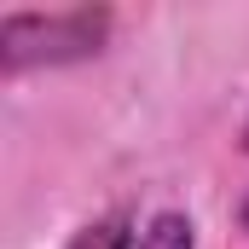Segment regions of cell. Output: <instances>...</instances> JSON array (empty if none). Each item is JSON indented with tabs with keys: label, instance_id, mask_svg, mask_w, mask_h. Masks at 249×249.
I'll list each match as a JSON object with an SVG mask.
<instances>
[{
	"label": "cell",
	"instance_id": "cell-1",
	"mask_svg": "<svg viewBox=\"0 0 249 249\" xmlns=\"http://www.w3.org/2000/svg\"><path fill=\"white\" fill-rule=\"evenodd\" d=\"M110 41V12L105 6H75V12H12L0 23V70L29 75V70H58V64L99 58Z\"/></svg>",
	"mask_w": 249,
	"mask_h": 249
},
{
	"label": "cell",
	"instance_id": "cell-3",
	"mask_svg": "<svg viewBox=\"0 0 249 249\" xmlns=\"http://www.w3.org/2000/svg\"><path fill=\"white\" fill-rule=\"evenodd\" d=\"M139 249H197V226H191L186 214L162 209V214H151V226L139 232Z\"/></svg>",
	"mask_w": 249,
	"mask_h": 249
},
{
	"label": "cell",
	"instance_id": "cell-4",
	"mask_svg": "<svg viewBox=\"0 0 249 249\" xmlns=\"http://www.w3.org/2000/svg\"><path fill=\"white\" fill-rule=\"evenodd\" d=\"M238 220H244V232H249V191H244V203H238Z\"/></svg>",
	"mask_w": 249,
	"mask_h": 249
},
{
	"label": "cell",
	"instance_id": "cell-5",
	"mask_svg": "<svg viewBox=\"0 0 249 249\" xmlns=\"http://www.w3.org/2000/svg\"><path fill=\"white\" fill-rule=\"evenodd\" d=\"M244 151H249V116H244Z\"/></svg>",
	"mask_w": 249,
	"mask_h": 249
},
{
	"label": "cell",
	"instance_id": "cell-2",
	"mask_svg": "<svg viewBox=\"0 0 249 249\" xmlns=\"http://www.w3.org/2000/svg\"><path fill=\"white\" fill-rule=\"evenodd\" d=\"M70 249H139V232H133V220L127 214H105V220H93V226H81Z\"/></svg>",
	"mask_w": 249,
	"mask_h": 249
}]
</instances>
